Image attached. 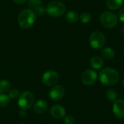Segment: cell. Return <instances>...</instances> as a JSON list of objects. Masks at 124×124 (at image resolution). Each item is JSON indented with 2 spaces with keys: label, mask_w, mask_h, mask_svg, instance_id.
Returning <instances> with one entry per match:
<instances>
[{
  "label": "cell",
  "mask_w": 124,
  "mask_h": 124,
  "mask_svg": "<svg viewBox=\"0 0 124 124\" xmlns=\"http://www.w3.org/2000/svg\"><path fill=\"white\" fill-rule=\"evenodd\" d=\"M99 78L100 82L107 86H112L118 84L119 81V73L112 68H105L100 72Z\"/></svg>",
  "instance_id": "cell-1"
},
{
  "label": "cell",
  "mask_w": 124,
  "mask_h": 124,
  "mask_svg": "<svg viewBox=\"0 0 124 124\" xmlns=\"http://www.w3.org/2000/svg\"><path fill=\"white\" fill-rule=\"evenodd\" d=\"M36 21V14L31 9H23L18 17L17 22L19 25L23 29H28L31 28Z\"/></svg>",
  "instance_id": "cell-2"
},
{
  "label": "cell",
  "mask_w": 124,
  "mask_h": 124,
  "mask_svg": "<svg viewBox=\"0 0 124 124\" xmlns=\"http://www.w3.org/2000/svg\"><path fill=\"white\" fill-rule=\"evenodd\" d=\"M118 17L113 12L105 11L103 12L100 16V21L102 26L106 28H114L118 23Z\"/></svg>",
  "instance_id": "cell-3"
},
{
  "label": "cell",
  "mask_w": 124,
  "mask_h": 124,
  "mask_svg": "<svg viewBox=\"0 0 124 124\" xmlns=\"http://www.w3.org/2000/svg\"><path fill=\"white\" fill-rule=\"evenodd\" d=\"M66 11V7L64 3L59 1L50 2L46 9L47 15L52 17H58L64 15Z\"/></svg>",
  "instance_id": "cell-4"
},
{
  "label": "cell",
  "mask_w": 124,
  "mask_h": 124,
  "mask_svg": "<svg viewBox=\"0 0 124 124\" xmlns=\"http://www.w3.org/2000/svg\"><path fill=\"white\" fill-rule=\"evenodd\" d=\"M89 42L90 46L93 49L99 50L104 47L106 43V38L105 34L102 31H95L90 34Z\"/></svg>",
  "instance_id": "cell-5"
},
{
  "label": "cell",
  "mask_w": 124,
  "mask_h": 124,
  "mask_svg": "<svg viewBox=\"0 0 124 124\" xmlns=\"http://www.w3.org/2000/svg\"><path fill=\"white\" fill-rule=\"evenodd\" d=\"M35 97L31 92H24L18 97L17 105L23 110L30 109L34 104Z\"/></svg>",
  "instance_id": "cell-6"
},
{
  "label": "cell",
  "mask_w": 124,
  "mask_h": 124,
  "mask_svg": "<svg viewBox=\"0 0 124 124\" xmlns=\"http://www.w3.org/2000/svg\"><path fill=\"white\" fill-rule=\"evenodd\" d=\"M42 83L46 86H53L59 81V74L52 70L46 71L41 78Z\"/></svg>",
  "instance_id": "cell-7"
},
{
  "label": "cell",
  "mask_w": 124,
  "mask_h": 124,
  "mask_svg": "<svg viewBox=\"0 0 124 124\" xmlns=\"http://www.w3.org/2000/svg\"><path fill=\"white\" fill-rule=\"evenodd\" d=\"M97 80V73L95 70L87 69L84 70L81 75V81L84 85L92 86L94 85Z\"/></svg>",
  "instance_id": "cell-8"
},
{
  "label": "cell",
  "mask_w": 124,
  "mask_h": 124,
  "mask_svg": "<svg viewBox=\"0 0 124 124\" xmlns=\"http://www.w3.org/2000/svg\"><path fill=\"white\" fill-rule=\"evenodd\" d=\"M65 92V90L63 86L60 84H56L53 86L49 91V98L54 102H57L64 97Z\"/></svg>",
  "instance_id": "cell-9"
},
{
  "label": "cell",
  "mask_w": 124,
  "mask_h": 124,
  "mask_svg": "<svg viewBox=\"0 0 124 124\" xmlns=\"http://www.w3.org/2000/svg\"><path fill=\"white\" fill-rule=\"evenodd\" d=\"M113 112L117 118L122 119L124 118V100L117 99L113 104Z\"/></svg>",
  "instance_id": "cell-10"
},
{
  "label": "cell",
  "mask_w": 124,
  "mask_h": 124,
  "mask_svg": "<svg viewBox=\"0 0 124 124\" xmlns=\"http://www.w3.org/2000/svg\"><path fill=\"white\" fill-rule=\"evenodd\" d=\"M50 114L53 118L60 119L65 116L66 110L63 106L60 105H54L50 108Z\"/></svg>",
  "instance_id": "cell-11"
},
{
  "label": "cell",
  "mask_w": 124,
  "mask_h": 124,
  "mask_svg": "<svg viewBox=\"0 0 124 124\" xmlns=\"http://www.w3.org/2000/svg\"><path fill=\"white\" fill-rule=\"evenodd\" d=\"M33 111L36 113L43 114L46 111L48 108V104L45 100H39L33 104Z\"/></svg>",
  "instance_id": "cell-12"
},
{
  "label": "cell",
  "mask_w": 124,
  "mask_h": 124,
  "mask_svg": "<svg viewBox=\"0 0 124 124\" xmlns=\"http://www.w3.org/2000/svg\"><path fill=\"white\" fill-rule=\"evenodd\" d=\"M104 64L103 58L100 56H94L90 60V65L95 70L102 69L104 66Z\"/></svg>",
  "instance_id": "cell-13"
},
{
  "label": "cell",
  "mask_w": 124,
  "mask_h": 124,
  "mask_svg": "<svg viewBox=\"0 0 124 124\" xmlns=\"http://www.w3.org/2000/svg\"><path fill=\"white\" fill-rule=\"evenodd\" d=\"M124 4V0H106V6L110 10H118Z\"/></svg>",
  "instance_id": "cell-14"
},
{
  "label": "cell",
  "mask_w": 124,
  "mask_h": 124,
  "mask_svg": "<svg viewBox=\"0 0 124 124\" xmlns=\"http://www.w3.org/2000/svg\"><path fill=\"white\" fill-rule=\"evenodd\" d=\"M65 19L68 23L73 24V23H76L78 20L79 16L76 11L69 10L66 12V14L65 15Z\"/></svg>",
  "instance_id": "cell-15"
},
{
  "label": "cell",
  "mask_w": 124,
  "mask_h": 124,
  "mask_svg": "<svg viewBox=\"0 0 124 124\" xmlns=\"http://www.w3.org/2000/svg\"><path fill=\"white\" fill-rule=\"evenodd\" d=\"M101 55L103 59L110 60H112L113 58H114V57L116 55V52L113 49L108 46V47L102 48V49L101 51Z\"/></svg>",
  "instance_id": "cell-16"
},
{
  "label": "cell",
  "mask_w": 124,
  "mask_h": 124,
  "mask_svg": "<svg viewBox=\"0 0 124 124\" xmlns=\"http://www.w3.org/2000/svg\"><path fill=\"white\" fill-rule=\"evenodd\" d=\"M11 89V84L7 80L0 81V93L5 94Z\"/></svg>",
  "instance_id": "cell-17"
},
{
  "label": "cell",
  "mask_w": 124,
  "mask_h": 124,
  "mask_svg": "<svg viewBox=\"0 0 124 124\" xmlns=\"http://www.w3.org/2000/svg\"><path fill=\"white\" fill-rule=\"evenodd\" d=\"M105 97L110 102H114L118 99V93L113 89H109L105 92Z\"/></svg>",
  "instance_id": "cell-18"
},
{
  "label": "cell",
  "mask_w": 124,
  "mask_h": 124,
  "mask_svg": "<svg viewBox=\"0 0 124 124\" xmlns=\"http://www.w3.org/2000/svg\"><path fill=\"white\" fill-rule=\"evenodd\" d=\"M9 100H10V98L9 97L8 95H7L6 94L0 93V108H6L9 105Z\"/></svg>",
  "instance_id": "cell-19"
},
{
  "label": "cell",
  "mask_w": 124,
  "mask_h": 124,
  "mask_svg": "<svg viewBox=\"0 0 124 124\" xmlns=\"http://www.w3.org/2000/svg\"><path fill=\"white\" fill-rule=\"evenodd\" d=\"M79 20L80 21L84 23V24H87L89 23L91 20H92V15L89 12H82L80 15H79Z\"/></svg>",
  "instance_id": "cell-20"
},
{
  "label": "cell",
  "mask_w": 124,
  "mask_h": 124,
  "mask_svg": "<svg viewBox=\"0 0 124 124\" xmlns=\"http://www.w3.org/2000/svg\"><path fill=\"white\" fill-rule=\"evenodd\" d=\"M20 95V93H19V91L16 89H11L9 92V97L10 99H12V100H15V99H17Z\"/></svg>",
  "instance_id": "cell-21"
},
{
  "label": "cell",
  "mask_w": 124,
  "mask_h": 124,
  "mask_svg": "<svg viewBox=\"0 0 124 124\" xmlns=\"http://www.w3.org/2000/svg\"><path fill=\"white\" fill-rule=\"evenodd\" d=\"M41 0H28V6L32 9L41 6Z\"/></svg>",
  "instance_id": "cell-22"
},
{
  "label": "cell",
  "mask_w": 124,
  "mask_h": 124,
  "mask_svg": "<svg viewBox=\"0 0 124 124\" xmlns=\"http://www.w3.org/2000/svg\"><path fill=\"white\" fill-rule=\"evenodd\" d=\"M64 123L65 124H74L75 119H74L73 116H72L70 115H68L64 117Z\"/></svg>",
  "instance_id": "cell-23"
},
{
  "label": "cell",
  "mask_w": 124,
  "mask_h": 124,
  "mask_svg": "<svg viewBox=\"0 0 124 124\" xmlns=\"http://www.w3.org/2000/svg\"><path fill=\"white\" fill-rule=\"evenodd\" d=\"M33 11L34 12L35 14H36L38 15H42L46 12V9H44V8L42 6H39V7L34 8Z\"/></svg>",
  "instance_id": "cell-24"
},
{
  "label": "cell",
  "mask_w": 124,
  "mask_h": 124,
  "mask_svg": "<svg viewBox=\"0 0 124 124\" xmlns=\"http://www.w3.org/2000/svg\"><path fill=\"white\" fill-rule=\"evenodd\" d=\"M118 19L124 23V6L121 8L118 12Z\"/></svg>",
  "instance_id": "cell-25"
},
{
  "label": "cell",
  "mask_w": 124,
  "mask_h": 124,
  "mask_svg": "<svg viewBox=\"0 0 124 124\" xmlns=\"http://www.w3.org/2000/svg\"><path fill=\"white\" fill-rule=\"evenodd\" d=\"M15 3L17 4H22L23 3H25L26 1V0H12Z\"/></svg>",
  "instance_id": "cell-26"
},
{
  "label": "cell",
  "mask_w": 124,
  "mask_h": 124,
  "mask_svg": "<svg viewBox=\"0 0 124 124\" xmlns=\"http://www.w3.org/2000/svg\"><path fill=\"white\" fill-rule=\"evenodd\" d=\"M19 114H20V116L21 117H24V116H26V111H25V110H23V109H21V110L20 111Z\"/></svg>",
  "instance_id": "cell-27"
},
{
  "label": "cell",
  "mask_w": 124,
  "mask_h": 124,
  "mask_svg": "<svg viewBox=\"0 0 124 124\" xmlns=\"http://www.w3.org/2000/svg\"><path fill=\"white\" fill-rule=\"evenodd\" d=\"M122 33H123V34L124 35V25L123 26V28H122Z\"/></svg>",
  "instance_id": "cell-28"
},
{
  "label": "cell",
  "mask_w": 124,
  "mask_h": 124,
  "mask_svg": "<svg viewBox=\"0 0 124 124\" xmlns=\"http://www.w3.org/2000/svg\"><path fill=\"white\" fill-rule=\"evenodd\" d=\"M123 86H124V79L123 80Z\"/></svg>",
  "instance_id": "cell-29"
},
{
  "label": "cell",
  "mask_w": 124,
  "mask_h": 124,
  "mask_svg": "<svg viewBox=\"0 0 124 124\" xmlns=\"http://www.w3.org/2000/svg\"></svg>",
  "instance_id": "cell-30"
},
{
  "label": "cell",
  "mask_w": 124,
  "mask_h": 124,
  "mask_svg": "<svg viewBox=\"0 0 124 124\" xmlns=\"http://www.w3.org/2000/svg\"></svg>",
  "instance_id": "cell-31"
},
{
  "label": "cell",
  "mask_w": 124,
  "mask_h": 124,
  "mask_svg": "<svg viewBox=\"0 0 124 124\" xmlns=\"http://www.w3.org/2000/svg\"></svg>",
  "instance_id": "cell-32"
}]
</instances>
